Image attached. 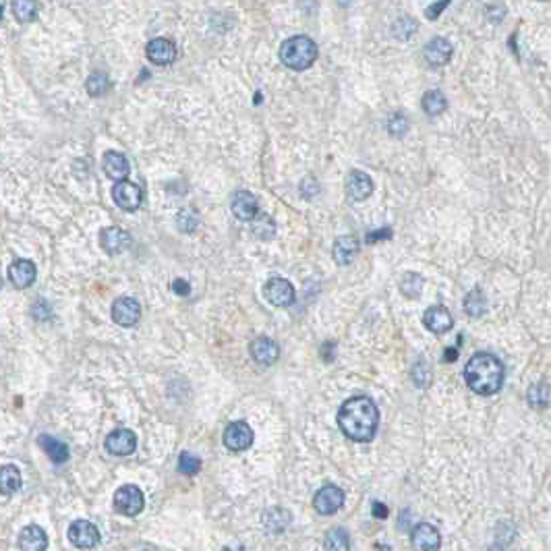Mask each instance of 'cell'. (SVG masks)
Listing matches in <instances>:
<instances>
[{"label":"cell","instance_id":"6da1fadb","mask_svg":"<svg viewBox=\"0 0 551 551\" xmlns=\"http://www.w3.org/2000/svg\"><path fill=\"white\" fill-rule=\"evenodd\" d=\"M380 425V409L369 398H351L338 411V427L353 441H371Z\"/></svg>","mask_w":551,"mask_h":551},{"label":"cell","instance_id":"7a4b0ae2","mask_svg":"<svg viewBox=\"0 0 551 551\" xmlns=\"http://www.w3.org/2000/svg\"><path fill=\"white\" fill-rule=\"evenodd\" d=\"M467 386L479 396H494L504 384V363L492 353H477L465 367Z\"/></svg>","mask_w":551,"mask_h":551},{"label":"cell","instance_id":"3957f363","mask_svg":"<svg viewBox=\"0 0 551 551\" xmlns=\"http://www.w3.org/2000/svg\"><path fill=\"white\" fill-rule=\"evenodd\" d=\"M280 60L292 71H305L317 60V44L307 35L288 38L280 46Z\"/></svg>","mask_w":551,"mask_h":551},{"label":"cell","instance_id":"277c9868","mask_svg":"<svg viewBox=\"0 0 551 551\" xmlns=\"http://www.w3.org/2000/svg\"><path fill=\"white\" fill-rule=\"evenodd\" d=\"M145 506V497L135 485H123L114 494V510L123 516H137Z\"/></svg>","mask_w":551,"mask_h":551},{"label":"cell","instance_id":"5b68a950","mask_svg":"<svg viewBox=\"0 0 551 551\" xmlns=\"http://www.w3.org/2000/svg\"><path fill=\"white\" fill-rule=\"evenodd\" d=\"M263 297L274 307H290L295 303V286L286 278H272L263 286Z\"/></svg>","mask_w":551,"mask_h":551},{"label":"cell","instance_id":"8992f818","mask_svg":"<svg viewBox=\"0 0 551 551\" xmlns=\"http://www.w3.org/2000/svg\"><path fill=\"white\" fill-rule=\"evenodd\" d=\"M112 197H114V203L125 210V212H135L139 210L141 201H143V191L141 187L131 183V181H120L114 185L112 189Z\"/></svg>","mask_w":551,"mask_h":551},{"label":"cell","instance_id":"52a82bcc","mask_svg":"<svg viewBox=\"0 0 551 551\" xmlns=\"http://www.w3.org/2000/svg\"><path fill=\"white\" fill-rule=\"evenodd\" d=\"M69 541L79 550H91L100 543V530L89 521H75L69 526Z\"/></svg>","mask_w":551,"mask_h":551},{"label":"cell","instance_id":"ba28073f","mask_svg":"<svg viewBox=\"0 0 551 551\" xmlns=\"http://www.w3.org/2000/svg\"><path fill=\"white\" fill-rule=\"evenodd\" d=\"M253 443V429L245 421H234L224 431V445L230 452H245Z\"/></svg>","mask_w":551,"mask_h":551},{"label":"cell","instance_id":"9c48e42d","mask_svg":"<svg viewBox=\"0 0 551 551\" xmlns=\"http://www.w3.org/2000/svg\"><path fill=\"white\" fill-rule=\"evenodd\" d=\"M342 506H344V492L336 485L322 487L313 497V508L317 510V514H324V516L336 514Z\"/></svg>","mask_w":551,"mask_h":551},{"label":"cell","instance_id":"30bf717a","mask_svg":"<svg viewBox=\"0 0 551 551\" xmlns=\"http://www.w3.org/2000/svg\"><path fill=\"white\" fill-rule=\"evenodd\" d=\"M411 543L416 551H438L441 547L440 530L429 523H421L411 530Z\"/></svg>","mask_w":551,"mask_h":551},{"label":"cell","instance_id":"8fae6325","mask_svg":"<svg viewBox=\"0 0 551 551\" xmlns=\"http://www.w3.org/2000/svg\"><path fill=\"white\" fill-rule=\"evenodd\" d=\"M139 317H141V307L131 297H120L112 305V319H114V324H118L123 328L135 326Z\"/></svg>","mask_w":551,"mask_h":551},{"label":"cell","instance_id":"7c38bea8","mask_svg":"<svg viewBox=\"0 0 551 551\" xmlns=\"http://www.w3.org/2000/svg\"><path fill=\"white\" fill-rule=\"evenodd\" d=\"M145 55H147V60L152 64H158V67H168L174 62L176 58V46L166 40V38H156L147 44L145 48Z\"/></svg>","mask_w":551,"mask_h":551},{"label":"cell","instance_id":"4fadbf2b","mask_svg":"<svg viewBox=\"0 0 551 551\" xmlns=\"http://www.w3.org/2000/svg\"><path fill=\"white\" fill-rule=\"evenodd\" d=\"M251 357L257 365L270 367L274 365L278 357H280V346L276 344L272 338L268 336H259L251 342Z\"/></svg>","mask_w":551,"mask_h":551},{"label":"cell","instance_id":"5bb4252c","mask_svg":"<svg viewBox=\"0 0 551 551\" xmlns=\"http://www.w3.org/2000/svg\"><path fill=\"white\" fill-rule=\"evenodd\" d=\"M137 448V436L131 429H116L106 438V450L114 456H129Z\"/></svg>","mask_w":551,"mask_h":551},{"label":"cell","instance_id":"9a60e30c","mask_svg":"<svg viewBox=\"0 0 551 551\" xmlns=\"http://www.w3.org/2000/svg\"><path fill=\"white\" fill-rule=\"evenodd\" d=\"M100 245L108 255H118V253H123V251H127V249L131 247V237H129L127 230H123L118 226H110V228L102 230Z\"/></svg>","mask_w":551,"mask_h":551},{"label":"cell","instance_id":"2e32d148","mask_svg":"<svg viewBox=\"0 0 551 551\" xmlns=\"http://www.w3.org/2000/svg\"><path fill=\"white\" fill-rule=\"evenodd\" d=\"M423 324H425L427 330L433 331V334H445V331L452 330L454 319H452V313L443 305H433L425 311Z\"/></svg>","mask_w":551,"mask_h":551},{"label":"cell","instance_id":"e0dca14e","mask_svg":"<svg viewBox=\"0 0 551 551\" xmlns=\"http://www.w3.org/2000/svg\"><path fill=\"white\" fill-rule=\"evenodd\" d=\"M230 208H232V214L243 222H253L257 216H259V203H257V197L249 191H239V193L232 197L230 201Z\"/></svg>","mask_w":551,"mask_h":551},{"label":"cell","instance_id":"ac0fdd59","mask_svg":"<svg viewBox=\"0 0 551 551\" xmlns=\"http://www.w3.org/2000/svg\"><path fill=\"white\" fill-rule=\"evenodd\" d=\"M371 193H373V181L365 172L353 170L348 174V178H346V195H348V199L358 203V201H365Z\"/></svg>","mask_w":551,"mask_h":551},{"label":"cell","instance_id":"d6986e66","mask_svg":"<svg viewBox=\"0 0 551 551\" xmlns=\"http://www.w3.org/2000/svg\"><path fill=\"white\" fill-rule=\"evenodd\" d=\"M35 276H38V270H35L33 261H29V259H17L8 268V280L15 288L31 286L35 282Z\"/></svg>","mask_w":551,"mask_h":551},{"label":"cell","instance_id":"ffe728a7","mask_svg":"<svg viewBox=\"0 0 551 551\" xmlns=\"http://www.w3.org/2000/svg\"><path fill=\"white\" fill-rule=\"evenodd\" d=\"M19 550L21 551H46L48 550V535L42 526L29 524L19 533Z\"/></svg>","mask_w":551,"mask_h":551},{"label":"cell","instance_id":"44dd1931","mask_svg":"<svg viewBox=\"0 0 551 551\" xmlns=\"http://www.w3.org/2000/svg\"><path fill=\"white\" fill-rule=\"evenodd\" d=\"M102 166H104V172L106 176L120 183V181H127L131 168H129V160L120 154V152H106L104 158H102Z\"/></svg>","mask_w":551,"mask_h":551},{"label":"cell","instance_id":"7402d4cb","mask_svg":"<svg viewBox=\"0 0 551 551\" xmlns=\"http://www.w3.org/2000/svg\"><path fill=\"white\" fill-rule=\"evenodd\" d=\"M425 60L431 67H443L450 62L452 58V44L445 38H433L427 46H425Z\"/></svg>","mask_w":551,"mask_h":551},{"label":"cell","instance_id":"603a6c76","mask_svg":"<svg viewBox=\"0 0 551 551\" xmlns=\"http://www.w3.org/2000/svg\"><path fill=\"white\" fill-rule=\"evenodd\" d=\"M358 247H360V243H358L357 237L346 234V237L336 239L334 249H331V255H334V259H336L338 266H348V263L357 257Z\"/></svg>","mask_w":551,"mask_h":551},{"label":"cell","instance_id":"cb8c5ba5","mask_svg":"<svg viewBox=\"0 0 551 551\" xmlns=\"http://www.w3.org/2000/svg\"><path fill=\"white\" fill-rule=\"evenodd\" d=\"M38 443L44 448V452L48 454V458L55 465H62V462L69 460V448H67V443H62L60 440H56L52 436H40Z\"/></svg>","mask_w":551,"mask_h":551},{"label":"cell","instance_id":"d4e9b609","mask_svg":"<svg viewBox=\"0 0 551 551\" xmlns=\"http://www.w3.org/2000/svg\"><path fill=\"white\" fill-rule=\"evenodd\" d=\"M526 400L533 409H545L550 407L551 402V387L541 382V384H535V386L528 387V394H526Z\"/></svg>","mask_w":551,"mask_h":551},{"label":"cell","instance_id":"484cf974","mask_svg":"<svg viewBox=\"0 0 551 551\" xmlns=\"http://www.w3.org/2000/svg\"><path fill=\"white\" fill-rule=\"evenodd\" d=\"M11 8H13V15H15L17 21L29 23L38 15V0H13Z\"/></svg>","mask_w":551,"mask_h":551},{"label":"cell","instance_id":"4316f807","mask_svg":"<svg viewBox=\"0 0 551 551\" xmlns=\"http://www.w3.org/2000/svg\"><path fill=\"white\" fill-rule=\"evenodd\" d=\"M448 108V100L445 96L441 93L440 89H431L423 96V110L431 116H438L441 112Z\"/></svg>","mask_w":551,"mask_h":551},{"label":"cell","instance_id":"83f0119b","mask_svg":"<svg viewBox=\"0 0 551 551\" xmlns=\"http://www.w3.org/2000/svg\"><path fill=\"white\" fill-rule=\"evenodd\" d=\"M326 551H348L351 550V539L344 528H331L326 535Z\"/></svg>","mask_w":551,"mask_h":551},{"label":"cell","instance_id":"f1b7e54d","mask_svg":"<svg viewBox=\"0 0 551 551\" xmlns=\"http://www.w3.org/2000/svg\"><path fill=\"white\" fill-rule=\"evenodd\" d=\"M0 485H2V494H13L21 487V472L17 467H2L0 470Z\"/></svg>","mask_w":551,"mask_h":551},{"label":"cell","instance_id":"f546056e","mask_svg":"<svg viewBox=\"0 0 551 551\" xmlns=\"http://www.w3.org/2000/svg\"><path fill=\"white\" fill-rule=\"evenodd\" d=\"M85 87H87V93H89L91 98H100V96L108 93V89H110V79H108L106 73H93V75H89V79H87V83H85Z\"/></svg>","mask_w":551,"mask_h":551},{"label":"cell","instance_id":"4dcf8cb0","mask_svg":"<svg viewBox=\"0 0 551 551\" xmlns=\"http://www.w3.org/2000/svg\"><path fill=\"white\" fill-rule=\"evenodd\" d=\"M465 311L469 313L470 317H481V315L485 313V295H483L479 288L470 290L469 295H467V299H465Z\"/></svg>","mask_w":551,"mask_h":551},{"label":"cell","instance_id":"1f68e13d","mask_svg":"<svg viewBox=\"0 0 551 551\" xmlns=\"http://www.w3.org/2000/svg\"><path fill=\"white\" fill-rule=\"evenodd\" d=\"M400 290L409 297V299H416L423 290V278L419 274H407L400 282Z\"/></svg>","mask_w":551,"mask_h":551},{"label":"cell","instance_id":"d6a6232c","mask_svg":"<svg viewBox=\"0 0 551 551\" xmlns=\"http://www.w3.org/2000/svg\"><path fill=\"white\" fill-rule=\"evenodd\" d=\"M176 224H178V228H181L183 232H193L195 228H197V224H199V216H197L195 210L185 208V210L178 212V216H176Z\"/></svg>","mask_w":551,"mask_h":551},{"label":"cell","instance_id":"836d02e7","mask_svg":"<svg viewBox=\"0 0 551 551\" xmlns=\"http://www.w3.org/2000/svg\"><path fill=\"white\" fill-rule=\"evenodd\" d=\"M201 469V460L191 454V452H183L181 456H178V470L183 472V475H197Z\"/></svg>","mask_w":551,"mask_h":551},{"label":"cell","instance_id":"e575fe53","mask_svg":"<svg viewBox=\"0 0 551 551\" xmlns=\"http://www.w3.org/2000/svg\"><path fill=\"white\" fill-rule=\"evenodd\" d=\"M413 382L419 387H427L431 384V371H429V365L425 360H419L413 367Z\"/></svg>","mask_w":551,"mask_h":551},{"label":"cell","instance_id":"d590c367","mask_svg":"<svg viewBox=\"0 0 551 551\" xmlns=\"http://www.w3.org/2000/svg\"><path fill=\"white\" fill-rule=\"evenodd\" d=\"M387 131H390V135H394V137H402V135L409 131V120H407V116H404V114H394V116L390 118V123H387Z\"/></svg>","mask_w":551,"mask_h":551},{"label":"cell","instance_id":"8d00e7d4","mask_svg":"<svg viewBox=\"0 0 551 551\" xmlns=\"http://www.w3.org/2000/svg\"><path fill=\"white\" fill-rule=\"evenodd\" d=\"M301 193H303L305 199H313L315 195L319 193V185L315 178H305L301 183Z\"/></svg>","mask_w":551,"mask_h":551},{"label":"cell","instance_id":"74e56055","mask_svg":"<svg viewBox=\"0 0 551 551\" xmlns=\"http://www.w3.org/2000/svg\"><path fill=\"white\" fill-rule=\"evenodd\" d=\"M450 2H452V0H438L436 4H431V6H429V8L425 11L427 19H438V17H440V15H441V11H443V8H445V6H448Z\"/></svg>","mask_w":551,"mask_h":551},{"label":"cell","instance_id":"f35d334b","mask_svg":"<svg viewBox=\"0 0 551 551\" xmlns=\"http://www.w3.org/2000/svg\"><path fill=\"white\" fill-rule=\"evenodd\" d=\"M172 290H174L176 295H181V297H187V295L191 292V286H189L185 280H174V284H172Z\"/></svg>","mask_w":551,"mask_h":551},{"label":"cell","instance_id":"ab89813d","mask_svg":"<svg viewBox=\"0 0 551 551\" xmlns=\"http://www.w3.org/2000/svg\"><path fill=\"white\" fill-rule=\"evenodd\" d=\"M392 237V230L390 228H382L380 232H371L367 237V243H375V241H382V239H390Z\"/></svg>","mask_w":551,"mask_h":551},{"label":"cell","instance_id":"60d3db41","mask_svg":"<svg viewBox=\"0 0 551 551\" xmlns=\"http://www.w3.org/2000/svg\"><path fill=\"white\" fill-rule=\"evenodd\" d=\"M371 512H373V516H375V518H380V521L387 518V508L384 506V504H380V501H373V506H371Z\"/></svg>","mask_w":551,"mask_h":551},{"label":"cell","instance_id":"b9f144b4","mask_svg":"<svg viewBox=\"0 0 551 551\" xmlns=\"http://www.w3.org/2000/svg\"><path fill=\"white\" fill-rule=\"evenodd\" d=\"M456 358H458V351H456V348H448L445 355H443V360H450V363L456 360Z\"/></svg>","mask_w":551,"mask_h":551},{"label":"cell","instance_id":"7bdbcfd3","mask_svg":"<svg viewBox=\"0 0 551 551\" xmlns=\"http://www.w3.org/2000/svg\"><path fill=\"white\" fill-rule=\"evenodd\" d=\"M400 518H402V521H400V526H402V528H409V510H404V512L400 514Z\"/></svg>","mask_w":551,"mask_h":551},{"label":"cell","instance_id":"ee69618b","mask_svg":"<svg viewBox=\"0 0 551 551\" xmlns=\"http://www.w3.org/2000/svg\"><path fill=\"white\" fill-rule=\"evenodd\" d=\"M489 551H501V547H499V545H494Z\"/></svg>","mask_w":551,"mask_h":551},{"label":"cell","instance_id":"f6af8a7d","mask_svg":"<svg viewBox=\"0 0 551 551\" xmlns=\"http://www.w3.org/2000/svg\"><path fill=\"white\" fill-rule=\"evenodd\" d=\"M143 551H156V550H152V547H149V550H143Z\"/></svg>","mask_w":551,"mask_h":551}]
</instances>
